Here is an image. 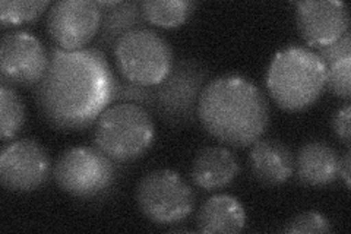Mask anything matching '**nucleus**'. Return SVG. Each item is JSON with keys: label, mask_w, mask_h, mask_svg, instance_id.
<instances>
[{"label": "nucleus", "mask_w": 351, "mask_h": 234, "mask_svg": "<svg viewBox=\"0 0 351 234\" xmlns=\"http://www.w3.org/2000/svg\"><path fill=\"white\" fill-rule=\"evenodd\" d=\"M117 76L98 49H51L47 71L32 88L41 116L63 132L93 126L113 103Z\"/></svg>", "instance_id": "1"}, {"label": "nucleus", "mask_w": 351, "mask_h": 234, "mask_svg": "<svg viewBox=\"0 0 351 234\" xmlns=\"http://www.w3.org/2000/svg\"><path fill=\"white\" fill-rule=\"evenodd\" d=\"M197 120L217 141L228 147L245 148L265 133L269 106L263 93L247 78L224 75L204 86Z\"/></svg>", "instance_id": "2"}, {"label": "nucleus", "mask_w": 351, "mask_h": 234, "mask_svg": "<svg viewBox=\"0 0 351 234\" xmlns=\"http://www.w3.org/2000/svg\"><path fill=\"white\" fill-rule=\"evenodd\" d=\"M267 88L282 110L303 111L312 107L326 88L325 65L313 50L285 47L274 56L269 65Z\"/></svg>", "instance_id": "3"}, {"label": "nucleus", "mask_w": 351, "mask_h": 234, "mask_svg": "<svg viewBox=\"0 0 351 234\" xmlns=\"http://www.w3.org/2000/svg\"><path fill=\"white\" fill-rule=\"evenodd\" d=\"M156 126L152 115L139 104L117 103L108 106L95 121L93 142L114 163L142 157L154 143Z\"/></svg>", "instance_id": "4"}, {"label": "nucleus", "mask_w": 351, "mask_h": 234, "mask_svg": "<svg viewBox=\"0 0 351 234\" xmlns=\"http://www.w3.org/2000/svg\"><path fill=\"white\" fill-rule=\"evenodd\" d=\"M208 75L201 62L191 58L176 60L166 80L152 86L154 102L149 113L157 115L171 128L195 125Z\"/></svg>", "instance_id": "5"}, {"label": "nucleus", "mask_w": 351, "mask_h": 234, "mask_svg": "<svg viewBox=\"0 0 351 234\" xmlns=\"http://www.w3.org/2000/svg\"><path fill=\"white\" fill-rule=\"evenodd\" d=\"M117 69L125 80L156 86L169 76L174 56L169 41L151 28H136L120 38L113 49Z\"/></svg>", "instance_id": "6"}, {"label": "nucleus", "mask_w": 351, "mask_h": 234, "mask_svg": "<svg viewBox=\"0 0 351 234\" xmlns=\"http://www.w3.org/2000/svg\"><path fill=\"white\" fill-rule=\"evenodd\" d=\"M135 199L141 213L157 226L182 222L193 213L196 204L193 189L169 169L152 170L142 177Z\"/></svg>", "instance_id": "7"}, {"label": "nucleus", "mask_w": 351, "mask_h": 234, "mask_svg": "<svg viewBox=\"0 0 351 234\" xmlns=\"http://www.w3.org/2000/svg\"><path fill=\"white\" fill-rule=\"evenodd\" d=\"M116 164L95 147L66 150L53 167L54 182L73 198L104 195L116 180Z\"/></svg>", "instance_id": "8"}, {"label": "nucleus", "mask_w": 351, "mask_h": 234, "mask_svg": "<svg viewBox=\"0 0 351 234\" xmlns=\"http://www.w3.org/2000/svg\"><path fill=\"white\" fill-rule=\"evenodd\" d=\"M49 66V56L43 43L27 31H10L0 43V82L34 88Z\"/></svg>", "instance_id": "9"}, {"label": "nucleus", "mask_w": 351, "mask_h": 234, "mask_svg": "<svg viewBox=\"0 0 351 234\" xmlns=\"http://www.w3.org/2000/svg\"><path fill=\"white\" fill-rule=\"evenodd\" d=\"M103 10L93 0H60L49 8L46 27L63 50H82L101 27Z\"/></svg>", "instance_id": "10"}, {"label": "nucleus", "mask_w": 351, "mask_h": 234, "mask_svg": "<svg viewBox=\"0 0 351 234\" xmlns=\"http://www.w3.org/2000/svg\"><path fill=\"white\" fill-rule=\"evenodd\" d=\"M50 172L49 152L36 139L15 141L0 154V182L10 192L37 191L47 182Z\"/></svg>", "instance_id": "11"}, {"label": "nucleus", "mask_w": 351, "mask_h": 234, "mask_svg": "<svg viewBox=\"0 0 351 234\" xmlns=\"http://www.w3.org/2000/svg\"><path fill=\"white\" fill-rule=\"evenodd\" d=\"M295 22L303 40L321 49L341 38L350 31V12L344 2L337 0H304L295 3Z\"/></svg>", "instance_id": "12"}, {"label": "nucleus", "mask_w": 351, "mask_h": 234, "mask_svg": "<svg viewBox=\"0 0 351 234\" xmlns=\"http://www.w3.org/2000/svg\"><path fill=\"white\" fill-rule=\"evenodd\" d=\"M240 172L237 155L226 147H205L195 155L191 177L206 192H215L232 183Z\"/></svg>", "instance_id": "13"}, {"label": "nucleus", "mask_w": 351, "mask_h": 234, "mask_svg": "<svg viewBox=\"0 0 351 234\" xmlns=\"http://www.w3.org/2000/svg\"><path fill=\"white\" fill-rule=\"evenodd\" d=\"M249 164L255 179L265 186L287 182L294 172V155L278 139H258L252 143Z\"/></svg>", "instance_id": "14"}, {"label": "nucleus", "mask_w": 351, "mask_h": 234, "mask_svg": "<svg viewBox=\"0 0 351 234\" xmlns=\"http://www.w3.org/2000/svg\"><path fill=\"white\" fill-rule=\"evenodd\" d=\"M339 154L331 145L322 141L304 143L294 160L298 179L313 187H322L338 179Z\"/></svg>", "instance_id": "15"}, {"label": "nucleus", "mask_w": 351, "mask_h": 234, "mask_svg": "<svg viewBox=\"0 0 351 234\" xmlns=\"http://www.w3.org/2000/svg\"><path fill=\"white\" fill-rule=\"evenodd\" d=\"M245 226L246 211L230 195L206 199L196 215V230L199 233H239Z\"/></svg>", "instance_id": "16"}, {"label": "nucleus", "mask_w": 351, "mask_h": 234, "mask_svg": "<svg viewBox=\"0 0 351 234\" xmlns=\"http://www.w3.org/2000/svg\"><path fill=\"white\" fill-rule=\"evenodd\" d=\"M101 27L98 31L97 46L104 50L114 49V44L122 38L129 31L136 28H144L145 16L142 14L141 2L132 0V2H119V5L101 9Z\"/></svg>", "instance_id": "17"}, {"label": "nucleus", "mask_w": 351, "mask_h": 234, "mask_svg": "<svg viewBox=\"0 0 351 234\" xmlns=\"http://www.w3.org/2000/svg\"><path fill=\"white\" fill-rule=\"evenodd\" d=\"M147 22L161 28H176L184 24L196 8L191 0H145L141 2Z\"/></svg>", "instance_id": "18"}, {"label": "nucleus", "mask_w": 351, "mask_h": 234, "mask_svg": "<svg viewBox=\"0 0 351 234\" xmlns=\"http://www.w3.org/2000/svg\"><path fill=\"white\" fill-rule=\"evenodd\" d=\"M27 120L25 106L14 86L0 85V137L6 142L14 139Z\"/></svg>", "instance_id": "19"}, {"label": "nucleus", "mask_w": 351, "mask_h": 234, "mask_svg": "<svg viewBox=\"0 0 351 234\" xmlns=\"http://www.w3.org/2000/svg\"><path fill=\"white\" fill-rule=\"evenodd\" d=\"M50 6L49 0H43V2H37V0L36 2L3 0V2H0V22H2V27L32 22L38 19Z\"/></svg>", "instance_id": "20"}, {"label": "nucleus", "mask_w": 351, "mask_h": 234, "mask_svg": "<svg viewBox=\"0 0 351 234\" xmlns=\"http://www.w3.org/2000/svg\"><path fill=\"white\" fill-rule=\"evenodd\" d=\"M326 86L335 97L351 98V56L325 65Z\"/></svg>", "instance_id": "21"}, {"label": "nucleus", "mask_w": 351, "mask_h": 234, "mask_svg": "<svg viewBox=\"0 0 351 234\" xmlns=\"http://www.w3.org/2000/svg\"><path fill=\"white\" fill-rule=\"evenodd\" d=\"M334 229L328 218L319 213H302L290 218L281 229L287 234H322L331 233Z\"/></svg>", "instance_id": "22"}, {"label": "nucleus", "mask_w": 351, "mask_h": 234, "mask_svg": "<svg viewBox=\"0 0 351 234\" xmlns=\"http://www.w3.org/2000/svg\"><path fill=\"white\" fill-rule=\"evenodd\" d=\"M114 102L139 104L142 107H145L148 111H151L154 102L152 86L138 85L125 80V78H117L113 103Z\"/></svg>", "instance_id": "23"}, {"label": "nucleus", "mask_w": 351, "mask_h": 234, "mask_svg": "<svg viewBox=\"0 0 351 234\" xmlns=\"http://www.w3.org/2000/svg\"><path fill=\"white\" fill-rule=\"evenodd\" d=\"M350 117H351V106L346 104L338 108L332 116V129L337 138L350 147L351 142V129H350Z\"/></svg>", "instance_id": "24"}, {"label": "nucleus", "mask_w": 351, "mask_h": 234, "mask_svg": "<svg viewBox=\"0 0 351 234\" xmlns=\"http://www.w3.org/2000/svg\"><path fill=\"white\" fill-rule=\"evenodd\" d=\"M338 176L343 177L346 186L350 187V176H351V151L350 148L346 151L343 157H339V167H338Z\"/></svg>", "instance_id": "25"}]
</instances>
